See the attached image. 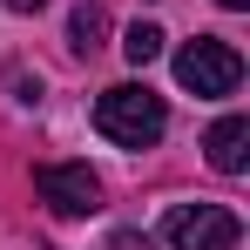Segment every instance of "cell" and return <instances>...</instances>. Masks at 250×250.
<instances>
[{
    "label": "cell",
    "instance_id": "4",
    "mask_svg": "<svg viewBox=\"0 0 250 250\" xmlns=\"http://www.w3.org/2000/svg\"><path fill=\"white\" fill-rule=\"evenodd\" d=\"M34 196L54 216H88V209H102V183H95L88 163H41L34 169Z\"/></svg>",
    "mask_w": 250,
    "mask_h": 250
},
{
    "label": "cell",
    "instance_id": "6",
    "mask_svg": "<svg viewBox=\"0 0 250 250\" xmlns=\"http://www.w3.org/2000/svg\"><path fill=\"white\" fill-rule=\"evenodd\" d=\"M102 34H108V14L88 0V7H75V21H68V41H75V54H95L102 47Z\"/></svg>",
    "mask_w": 250,
    "mask_h": 250
},
{
    "label": "cell",
    "instance_id": "7",
    "mask_svg": "<svg viewBox=\"0 0 250 250\" xmlns=\"http://www.w3.org/2000/svg\"><path fill=\"white\" fill-rule=\"evenodd\" d=\"M122 54L135 61V68H149V61L163 54V27H156V21H135V27L122 34Z\"/></svg>",
    "mask_w": 250,
    "mask_h": 250
},
{
    "label": "cell",
    "instance_id": "10",
    "mask_svg": "<svg viewBox=\"0 0 250 250\" xmlns=\"http://www.w3.org/2000/svg\"><path fill=\"white\" fill-rule=\"evenodd\" d=\"M216 7H250V0H216Z\"/></svg>",
    "mask_w": 250,
    "mask_h": 250
},
{
    "label": "cell",
    "instance_id": "8",
    "mask_svg": "<svg viewBox=\"0 0 250 250\" xmlns=\"http://www.w3.org/2000/svg\"><path fill=\"white\" fill-rule=\"evenodd\" d=\"M108 250H156V244H149L142 230H122V237H115V244H108Z\"/></svg>",
    "mask_w": 250,
    "mask_h": 250
},
{
    "label": "cell",
    "instance_id": "2",
    "mask_svg": "<svg viewBox=\"0 0 250 250\" xmlns=\"http://www.w3.org/2000/svg\"><path fill=\"white\" fill-rule=\"evenodd\" d=\"M176 82L189 88V95H237L244 54H237L230 41H216V34H196V41L176 54Z\"/></svg>",
    "mask_w": 250,
    "mask_h": 250
},
{
    "label": "cell",
    "instance_id": "9",
    "mask_svg": "<svg viewBox=\"0 0 250 250\" xmlns=\"http://www.w3.org/2000/svg\"><path fill=\"white\" fill-rule=\"evenodd\" d=\"M0 7H14V14H34V7H47V0H0Z\"/></svg>",
    "mask_w": 250,
    "mask_h": 250
},
{
    "label": "cell",
    "instance_id": "3",
    "mask_svg": "<svg viewBox=\"0 0 250 250\" xmlns=\"http://www.w3.org/2000/svg\"><path fill=\"white\" fill-rule=\"evenodd\" d=\"M237 237H244V223H237L223 203H176L169 223H163L169 250H230Z\"/></svg>",
    "mask_w": 250,
    "mask_h": 250
},
{
    "label": "cell",
    "instance_id": "1",
    "mask_svg": "<svg viewBox=\"0 0 250 250\" xmlns=\"http://www.w3.org/2000/svg\"><path fill=\"white\" fill-rule=\"evenodd\" d=\"M95 128L108 142H122V149H156L163 128H169V108H163V95H149L142 82H122L95 102Z\"/></svg>",
    "mask_w": 250,
    "mask_h": 250
},
{
    "label": "cell",
    "instance_id": "5",
    "mask_svg": "<svg viewBox=\"0 0 250 250\" xmlns=\"http://www.w3.org/2000/svg\"><path fill=\"white\" fill-rule=\"evenodd\" d=\"M203 149H209V169L244 176V169H250V115H223V122L203 135Z\"/></svg>",
    "mask_w": 250,
    "mask_h": 250
}]
</instances>
